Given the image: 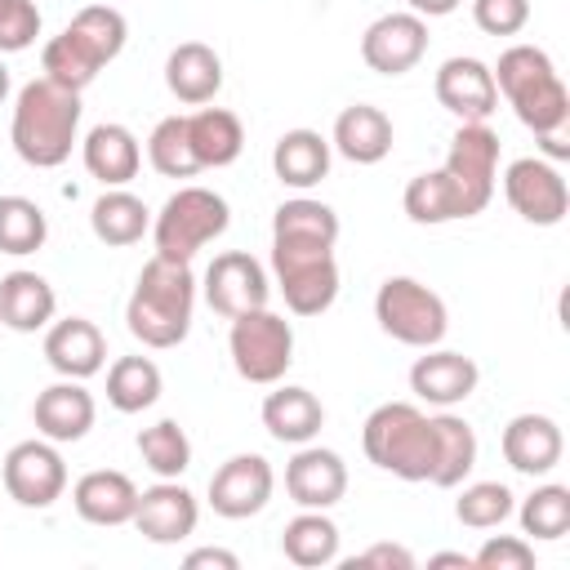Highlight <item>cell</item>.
Instances as JSON below:
<instances>
[{"label": "cell", "instance_id": "1", "mask_svg": "<svg viewBox=\"0 0 570 570\" xmlns=\"http://www.w3.org/2000/svg\"><path fill=\"white\" fill-rule=\"evenodd\" d=\"M191 307H196V276L187 263L151 254L134 281V294L125 303V325L142 347H178L191 330Z\"/></svg>", "mask_w": 570, "mask_h": 570}, {"label": "cell", "instance_id": "2", "mask_svg": "<svg viewBox=\"0 0 570 570\" xmlns=\"http://www.w3.org/2000/svg\"><path fill=\"white\" fill-rule=\"evenodd\" d=\"M80 129V94L53 85L49 76H36L18 89L13 120H9V142L31 169H58Z\"/></svg>", "mask_w": 570, "mask_h": 570}, {"label": "cell", "instance_id": "3", "mask_svg": "<svg viewBox=\"0 0 570 570\" xmlns=\"http://www.w3.org/2000/svg\"><path fill=\"white\" fill-rule=\"evenodd\" d=\"M490 76H494V89L517 111V120L525 129H534V138L570 129V89H566V80L557 76L552 58L539 45L503 49L499 67H490Z\"/></svg>", "mask_w": 570, "mask_h": 570}, {"label": "cell", "instance_id": "4", "mask_svg": "<svg viewBox=\"0 0 570 570\" xmlns=\"http://www.w3.org/2000/svg\"><path fill=\"white\" fill-rule=\"evenodd\" d=\"M361 445L374 468H383L401 481H432L436 436H432V419L419 405H410V401L379 405L361 428Z\"/></svg>", "mask_w": 570, "mask_h": 570}, {"label": "cell", "instance_id": "5", "mask_svg": "<svg viewBox=\"0 0 570 570\" xmlns=\"http://www.w3.org/2000/svg\"><path fill=\"white\" fill-rule=\"evenodd\" d=\"M272 272L294 316H321L338 298V263L334 245L303 236H272Z\"/></svg>", "mask_w": 570, "mask_h": 570}, {"label": "cell", "instance_id": "6", "mask_svg": "<svg viewBox=\"0 0 570 570\" xmlns=\"http://www.w3.org/2000/svg\"><path fill=\"white\" fill-rule=\"evenodd\" d=\"M232 223V209L218 191L209 187H178L160 214L151 218V240H156V254L160 258H174V263H191L209 240H218Z\"/></svg>", "mask_w": 570, "mask_h": 570}, {"label": "cell", "instance_id": "7", "mask_svg": "<svg viewBox=\"0 0 570 570\" xmlns=\"http://www.w3.org/2000/svg\"><path fill=\"white\" fill-rule=\"evenodd\" d=\"M374 321L387 338L405 343V347H436L450 330V312L445 298L436 289H428L414 276H387L374 294Z\"/></svg>", "mask_w": 570, "mask_h": 570}, {"label": "cell", "instance_id": "8", "mask_svg": "<svg viewBox=\"0 0 570 570\" xmlns=\"http://www.w3.org/2000/svg\"><path fill=\"white\" fill-rule=\"evenodd\" d=\"M227 352H232V365L245 383H281L285 370L294 365V330L285 316L267 312V307H254V312H240L232 316V334H227Z\"/></svg>", "mask_w": 570, "mask_h": 570}, {"label": "cell", "instance_id": "9", "mask_svg": "<svg viewBox=\"0 0 570 570\" xmlns=\"http://www.w3.org/2000/svg\"><path fill=\"white\" fill-rule=\"evenodd\" d=\"M463 200H468V214H481L494 196V174H499V134L485 125V120H463L459 134L450 138V156L441 165Z\"/></svg>", "mask_w": 570, "mask_h": 570}, {"label": "cell", "instance_id": "10", "mask_svg": "<svg viewBox=\"0 0 570 570\" xmlns=\"http://www.w3.org/2000/svg\"><path fill=\"white\" fill-rule=\"evenodd\" d=\"M0 476L18 508H53L67 490V463L53 441H18L4 454Z\"/></svg>", "mask_w": 570, "mask_h": 570}, {"label": "cell", "instance_id": "11", "mask_svg": "<svg viewBox=\"0 0 570 570\" xmlns=\"http://www.w3.org/2000/svg\"><path fill=\"white\" fill-rule=\"evenodd\" d=\"M503 196H508V205H512L525 223H534V227H557V223L566 218V209H570L566 178H561V169H557L552 160H543V156H521V160H512L508 174H503Z\"/></svg>", "mask_w": 570, "mask_h": 570}, {"label": "cell", "instance_id": "12", "mask_svg": "<svg viewBox=\"0 0 570 570\" xmlns=\"http://www.w3.org/2000/svg\"><path fill=\"white\" fill-rule=\"evenodd\" d=\"M272 298V281H267V267L245 254V249H227V254H214V263L205 267V303L218 312V316H240V312H254V307H267Z\"/></svg>", "mask_w": 570, "mask_h": 570}, {"label": "cell", "instance_id": "13", "mask_svg": "<svg viewBox=\"0 0 570 570\" xmlns=\"http://www.w3.org/2000/svg\"><path fill=\"white\" fill-rule=\"evenodd\" d=\"M272 490H276V472L263 454H232L209 476V508L227 521H245L267 508Z\"/></svg>", "mask_w": 570, "mask_h": 570}, {"label": "cell", "instance_id": "14", "mask_svg": "<svg viewBox=\"0 0 570 570\" xmlns=\"http://www.w3.org/2000/svg\"><path fill=\"white\" fill-rule=\"evenodd\" d=\"M428 53V22L419 13H383L361 36V58L379 76H405Z\"/></svg>", "mask_w": 570, "mask_h": 570}, {"label": "cell", "instance_id": "15", "mask_svg": "<svg viewBox=\"0 0 570 570\" xmlns=\"http://www.w3.org/2000/svg\"><path fill=\"white\" fill-rule=\"evenodd\" d=\"M481 383V370L472 356L463 352H445V347H423V356L410 365V392L436 410H450L459 401H468Z\"/></svg>", "mask_w": 570, "mask_h": 570}, {"label": "cell", "instance_id": "16", "mask_svg": "<svg viewBox=\"0 0 570 570\" xmlns=\"http://www.w3.org/2000/svg\"><path fill=\"white\" fill-rule=\"evenodd\" d=\"M31 419H36V432L45 441L67 445V441H85L89 436V428L98 419V405H94V392L80 379H58L36 396Z\"/></svg>", "mask_w": 570, "mask_h": 570}, {"label": "cell", "instance_id": "17", "mask_svg": "<svg viewBox=\"0 0 570 570\" xmlns=\"http://www.w3.org/2000/svg\"><path fill=\"white\" fill-rule=\"evenodd\" d=\"M200 521V503L187 485L178 481H156L151 490H138L134 525L151 543H183Z\"/></svg>", "mask_w": 570, "mask_h": 570}, {"label": "cell", "instance_id": "18", "mask_svg": "<svg viewBox=\"0 0 570 570\" xmlns=\"http://www.w3.org/2000/svg\"><path fill=\"white\" fill-rule=\"evenodd\" d=\"M285 494L298 508H334L347 494V463L325 445H298L285 463Z\"/></svg>", "mask_w": 570, "mask_h": 570}, {"label": "cell", "instance_id": "19", "mask_svg": "<svg viewBox=\"0 0 570 570\" xmlns=\"http://www.w3.org/2000/svg\"><path fill=\"white\" fill-rule=\"evenodd\" d=\"M45 361L62 374V379H94L107 365V338L94 321L85 316H67V321H49L45 330Z\"/></svg>", "mask_w": 570, "mask_h": 570}, {"label": "cell", "instance_id": "20", "mask_svg": "<svg viewBox=\"0 0 570 570\" xmlns=\"http://www.w3.org/2000/svg\"><path fill=\"white\" fill-rule=\"evenodd\" d=\"M436 102L459 120H485L499 107L490 67L481 58H445L436 71Z\"/></svg>", "mask_w": 570, "mask_h": 570}, {"label": "cell", "instance_id": "21", "mask_svg": "<svg viewBox=\"0 0 570 570\" xmlns=\"http://www.w3.org/2000/svg\"><path fill=\"white\" fill-rule=\"evenodd\" d=\"M561 454H566V441H561L557 419H548V414H517L503 428V459L512 472L548 476L561 463Z\"/></svg>", "mask_w": 570, "mask_h": 570}, {"label": "cell", "instance_id": "22", "mask_svg": "<svg viewBox=\"0 0 570 570\" xmlns=\"http://www.w3.org/2000/svg\"><path fill=\"white\" fill-rule=\"evenodd\" d=\"M71 508L89 525H125L138 508V485L116 468H94L71 485Z\"/></svg>", "mask_w": 570, "mask_h": 570}, {"label": "cell", "instance_id": "23", "mask_svg": "<svg viewBox=\"0 0 570 570\" xmlns=\"http://www.w3.org/2000/svg\"><path fill=\"white\" fill-rule=\"evenodd\" d=\"M165 85H169V94L178 102L205 107L223 89V58L209 45H200V40H183L165 58Z\"/></svg>", "mask_w": 570, "mask_h": 570}, {"label": "cell", "instance_id": "24", "mask_svg": "<svg viewBox=\"0 0 570 570\" xmlns=\"http://www.w3.org/2000/svg\"><path fill=\"white\" fill-rule=\"evenodd\" d=\"M53 312H58V294L40 272L18 267L0 281V325L18 334H36V330H49Z\"/></svg>", "mask_w": 570, "mask_h": 570}, {"label": "cell", "instance_id": "25", "mask_svg": "<svg viewBox=\"0 0 570 570\" xmlns=\"http://www.w3.org/2000/svg\"><path fill=\"white\" fill-rule=\"evenodd\" d=\"M80 156H85V169H89L102 187H125V183L138 174V165H142L138 138H134L125 125H116V120L94 125V129L85 134V142H80Z\"/></svg>", "mask_w": 570, "mask_h": 570}, {"label": "cell", "instance_id": "26", "mask_svg": "<svg viewBox=\"0 0 570 570\" xmlns=\"http://www.w3.org/2000/svg\"><path fill=\"white\" fill-rule=\"evenodd\" d=\"M330 147L338 156H347L352 165H379L387 151H392V120L370 107V102H356V107H343L338 120H334V138Z\"/></svg>", "mask_w": 570, "mask_h": 570}, {"label": "cell", "instance_id": "27", "mask_svg": "<svg viewBox=\"0 0 570 570\" xmlns=\"http://www.w3.org/2000/svg\"><path fill=\"white\" fill-rule=\"evenodd\" d=\"M263 428L281 445H307L325 428V405L307 387H276L263 401Z\"/></svg>", "mask_w": 570, "mask_h": 570}, {"label": "cell", "instance_id": "28", "mask_svg": "<svg viewBox=\"0 0 570 570\" xmlns=\"http://www.w3.org/2000/svg\"><path fill=\"white\" fill-rule=\"evenodd\" d=\"M272 169L285 187H316L330 174V138H321L316 129H289L276 138L272 147Z\"/></svg>", "mask_w": 570, "mask_h": 570}, {"label": "cell", "instance_id": "29", "mask_svg": "<svg viewBox=\"0 0 570 570\" xmlns=\"http://www.w3.org/2000/svg\"><path fill=\"white\" fill-rule=\"evenodd\" d=\"M410 223H423V227H436V223H454V218H472L468 214V200L459 191V183L445 174V169H423L405 183V196H401Z\"/></svg>", "mask_w": 570, "mask_h": 570}, {"label": "cell", "instance_id": "30", "mask_svg": "<svg viewBox=\"0 0 570 570\" xmlns=\"http://www.w3.org/2000/svg\"><path fill=\"white\" fill-rule=\"evenodd\" d=\"M89 227H94V236H98L102 245L125 249V245H138L142 232H151V209H147L134 191L107 187V191L94 200V209H89Z\"/></svg>", "mask_w": 570, "mask_h": 570}, {"label": "cell", "instance_id": "31", "mask_svg": "<svg viewBox=\"0 0 570 570\" xmlns=\"http://www.w3.org/2000/svg\"><path fill=\"white\" fill-rule=\"evenodd\" d=\"M187 138H191V151H196V165L200 169H223L240 156L245 147V129L232 111L223 107H200L187 116Z\"/></svg>", "mask_w": 570, "mask_h": 570}, {"label": "cell", "instance_id": "32", "mask_svg": "<svg viewBox=\"0 0 570 570\" xmlns=\"http://www.w3.org/2000/svg\"><path fill=\"white\" fill-rule=\"evenodd\" d=\"M281 552H285V561H294L303 570H321V566L338 561V525L325 517V508H303L285 525Z\"/></svg>", "mask_w": 570, "mask_h": 570}, {"label": "cell", "instance_id": "33", "mask_svg": "<svg viewBox=\"0 0 570 570\" xmlns=\"http://www.w3.org/2000/svg\"><path fill=\"white\" fill-rule=\"evenodd\" d=\"M432 436H436L432 485H441V490L463 485V476L476 468V432H472V423L445 410V414L432 419Z\"/></svg>", "mask_w": 570, "mask_h": 570}, {"label": "cell", "instance_id": "34", "mask_svg": "<svg viewBox=\"0 0 570 570\" xmlns=\"http://www.w3.org/2000/svg\"><path fill=\"white\" fill-rule=\"evenodd\" d=\"M160 387H165V379H160V365L151 356H120L107 370V401L120 414L151 410L160 401Z\"/></svg>", "mask_w": 570, "mask_h": 570}, {"label": "cell", "instance_id": "35", "mask_svg": "<svg viewBox=\"0 0 570 570\" xmlns=\"http://www.w3.org/2000/svg\"><path fill=\"white\" fill-rule=\"evenodd\" d=\"M62 31H67L98 67H107L111 58H120V49H125V40H129V22H125V13L111 9V4H85Z\"/></svg>", "mask_w": 570, "mask_h": 570}, {"label": "cell", "instance_id": "36", "mask_svg": "<svg viewBox=\"0 0 570 570\" xmlns=\"http://www.w3.org/2000/svg\"><path fill=\"white\" fill-rule=\"evenodd\" d=\"M138 454L160 481H178L191 468V441L174 419H160L138 432Z\"/></svg>", "mask_w": 570, "mask_h": 570}, {"label": "cell", "instance_id": "37", "mask_svg": "<svg viewBox=\"0 0 570 570\" xmlns=\"http://www.w3.org/2000/svg\"><path fill=\"white\" fill-rule=\"evenodd\" d=\"M272 236H303V240L338 245V214H334L325 200L294 196V200L276 205V214H272Z\"/></svg>", "mask_w": 570, "mask_h": 570}, {"label": "cell", "instance_id": "38", "mask_svg": "<svg viewBox=\"0 0 570 570\" xmlns=\"http://www.w3.org/2000/svg\"><path fill=\"white\" fill-rule=\"evenodd\" d=\"M49 236V218L27 196H0V254H36Z\"/></svg>", "mask_w": 570, "mask_h": 570}, {"label": "cell", "instance_id": "39", "mask_svg": "<svg viewBox=\"0 0 570 570\" xmlns=\"http://www.w3.org/2000/svg\"><path fill=\"white\" fill-rule=\"evenodd\" d=\"M147 160L156 174L165 178H191L200 174L196 165V151H191V138H187V116H165L151 138H147Z\"/></svg>", "mask_w": 570, "mask_h": 570}, {"label": "cell", "instance_id": "40", "mask_svg": "<svg viewBox=\"0 0 570 570\" xmlns=\"http://www.w3.org/2000/svg\"><path fill=\"white\" fill-rule=\"evenodd\" d=\"M521 530L530 539H561L570 530V490L566 485H539L525 503H521Z\"/></svg>", "mask_w": 570, "mask_h": 570}, {"label": "cell", "instance_id": "41", "mask_svg": "<svg viewBox=\"0 0 570 570\" xmlns=\"http://www.w3.org/2000/svg\"><path fill=\"white\" fill-rule=\"evenodd\" d=\"M454 517L472 530H494L512 517V490L503 481H472V485H463Z\"/></svg>", "mask_w": 570, "mask_h": 570}, {"label": "cell", "instance_id": "42", "mask_svg": "<svg viewBox=\"0 0 570 570\" xmlns=\"http://www.w3.org/2000/svg\"><path fill=\"white\" fill-rule=\"evenodd\" d=\"M40 71L53 80V85H62V89H85V85H94V76L102 71L67 31L62 36H53L49 45H45V53H40Z\"/></svg>", "mask_w": 570, "mask_h": 570}, {"label": "cell", "instance_id": "43", "mask_svg": "<svg viewBox=\"0 0 570 570\" xmlns=\"http://www.w3.org/2000/svg\"><path fill=\"white\" fill-rule=\"evenodd\" d=\"M40 36L36 0H0V53H22Z\"/></svg>", "mask_w": 570, "mask_h": 570}, {"label": "cell", "instance_id": "44", "mask_svg": "<svg viewBox=\"0 0 570 570\" xmlns=\"http://www.w3.org/2000/svg\"><path fill=\"white\" fill-rule=\"evenodd\" d=\"M476 570H534V548L517 534H490L476 552H472Z\"/></svg>", "mask_w": 570, "mask_h": 570}, {"label": "cell", "instance_id": "45", "mask_svg": "<svg viewBox=\"0 0 570 570\" xmlns=\"http://www.w3.org/2000/svg\"><path fill=\"white\" fill-rule=\"evenodd\" d=\"M472 18L485 36H517L530 22V0H472Z\"/></svg>", "mask_w": 570, "mask_h": 570}, {"label": "cell", "instance_id": "46", "mask_svg": "<svg viewBox=\"0 0 570 570\" xmlns=\"http://www.w3.org/2000/svg\"><path fill=\"white\" fill-rule=\"evenodd\" d=\"M347 566H352V570H356V566H383V570L396 566V570H414V552L401 548V543H370V548H365L361 557H352Z\"/></svg>", "mask_w": 570, "mask_h": 570}, {"label": "cell", "instance_id": "47", "mask_svg": "<svg viewBox=\"0 0 570 570\" xmlns=\"http://www.w3.org/2000/svg\"><path fill=\"white\" fill-rule=\"evenodd\" d=\"M183 566L187 570H205V566H214V570H240V557L227 552V548H196V552L183 557Z\"/></svg>", "mask_w": 570, "mask_h": 570}, {"label": "cell", "instance_id": "48", "mask_svg": "<svg viewBox=\"0 0 570 570\" xmlns=\"http://www.w3.org/2000/svg\"><path fill=\"white\" fill-rule=\"evenodd\" d=\"M410 4V13H419V18H445V13H454L463 0H405Z\"/></svg>", "mask_w": 570, "mask_h": 570}, {"label": "cell", "instance_id": "49", "mask_svg": "<svg viewBox=\"0 0 570 570\" xmlns=\"http://www.w3.org/2000/svg\"><path fill=\"white\" fill-rule=\"evenodd\" d=\"M428 566H463V570H472V557L468 552H436Z\"/></svg>", "mask_w": 570, "mask_h": 570}, {"label": "cell", "instance_id": "50", "mask_svg": "<svg viewBox=\"0 0 570 570\" xmlns=\"http://www.w3.org/2000/svg\"><path fill=\"white\" fill-rule=\"evenodd\" d=\"M4 98H9V67L0 62V102H4Z\"/></svg>", "mask_w": 570, "mask_h": 570}]
</instances>
